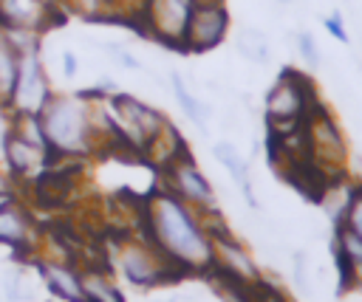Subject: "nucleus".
I'll return each instance as SVG.
<instances>
[{"label":"nucleus","instance_id":"obj_1","mask_svg":"<svg viewBox=\"0 0 362 302\" xmlns=\"http://www.w3.org/2000/svg\"><path fill=\"white\" fill-rule=\"evenodd\" d=\"M147 240L181 271L209 274L215 268V243L201 212L158 183L144 200Z\"/></svg>","mask_w":362,"mask_h":302},{"label":"nucleus","instance_id":"obj_2","mask_svg":"<svg viewBox=\"0 0 362 302\" xmlns=\"http://www.w3.org/2000/svg\"><path fill=\"white\" fill-rule=\"evenodd\" d=\"M42 133L54 161L88 158L99 150L96 127H93V102L76 93H54L51 102L40 113Z\"/></svg>","mask_w":362,"mask_h":302},{"label":"nucleus","instance_id":"obj_3","mask_svg":"<svg viewBox=\"0 0 362 302\" xmlns=\"http://www.w3.org/2000/svg\"><path fill=\"white\" fill-rule=\"evenodd\" d=\"M320 93L311 82V76H305L303 71L286 68L274 85L266 90L263 96V116H266V127L269 130H288L297 127L308 119V113L320 104Z\"/></svg>","mask_w":362,"mask_h":302},{"label":"nucleus","instance_id":"obj_4","mask_svg":"<svg viewBox=\"0 0 362 302\" xmlns=\"http://www.w3.org/2000/svg\"><path fill=\"white\" fill-rule=\"evenodd\" d=\"M305 141H308V155H311V167L317 175H322L325 183L342 181L348 178V138L339 127V121L334 119V113L320 102L308 119H305Z\"/></svg>","mask_w":362,"mask_h":302},{"label":"nucleus","instance_id":"obj_5","mask_svg":"<svg viewBox=\"0 0 362 302\" xmlns=\"http://www.w3.org/2000/svg\"><path fill=\"white\" fill-rule=\"evenodd\" d=\"M105 104L110 110V119H113V124H116L124 147H130L136 152H147L153 147V141L170 124V119L158 107L136 99L133 93L116 90L113 96L105 99Z\"/></svg>","mask_w":362,"mask_h":302},{"label":"nucleus","instance_id":"obj_6","mask_svg":"<svg viewBox=\"0 0 362 302\" xmlns=\"http://www.w3.org/2000/svg\"><path fill=\"white\" fill-rule=\"evenodd\" d=\"M116 268L133 288H141V291H150V288H158V285H167L184 277L147 237L124 240L116 248Z\"/></svg>","mask_w":362,"mask_h":302},{"label":"nucleus","instance_id":"obj_7","mask_svg":"<svg viewBox=\"0 0 362 302\" xmlns=\"http://www.w3.org/2000/svg\"><path fill=\"white\" fill-rule=\"evenodd\" d=\"M161 186L170 189L184 203H189L201 215H218L221 212L218 209V198H215V186L204 175V169L198 167V161H195V155L189 150L178 152L175 158H170L161 167Z\"/></svg>","mask_w":362,"mask_h":302},{"label":"nucleus","instance_id":"obj_8","mask_svg":"<svg viewBox=\"0 0 362 302\" xmlns=\"http://www.w3.org/2000/svg\"><path fill=\"white\" fill-rule=\"evenodd\" d=\"M192 11H195V0H141L133 14L139 28L150 40L161 42L164 48L181 51Z\"/></svg>","mask_w":362,"mask_h":302},{"label":"nucleus","instance_id":"obj_9","mask_svg":"<svg viewBox=\"0 0 362 302\" xmlns=\"http://www.w3.org/2000/svg\"><path fill=\"white\" fill-rule=\"evenodd\" d=\"M54 93L57 90L51 87L48 68H45V59H42V48L20 54V71H17V82H14V90H11L6 113H11V116L37 113L40 116Z\"/></svg>","mask_w":362,"mask_h":302},{"label":"nucleus","instance_id":"obj_10","mask_svg":"<svg viewBox=\"0 0 362 302\" xmlns=\"http://www.w3.org/2000/svg\"><path fill=\"white\" fill-rule=\"evenodd\" d=\"M229 25H232V17H229L226 3L195 6L189 25H187V34H184V42H181V51L184 54H206V51L218 48L226 40Z\"/></svg>","mask_w":362,"mask_h":302},{"label":"nucleus","instance_id":"obj_11","mask_svg":"<svg viewBox=\"0 0 362 302\" xmlns=\"http://www.w3.org/2000/svg\"><path fill=\"white\" fill-rule=\"evenodd\" d=\"M212 243H215V268L212 271H221V274H226L238 282H246V285H257L263 279V271L255 262L252 251L229 229L212 234Z\"/></svg>","mask_w":362,"mask_h":302},{"label":"nucleus","instance_id":"obj_12","mask_svg":"<svg viewBox=\"0 0 362 302\" xmlns=\"http://www.w3.org/2000/svg\"><path fill=\"white\" fill-rule=\"evenodd\" d=\"M0 152H3V164L8 169V175L14 181H23V178H31L37 172H45L48 164H54V155L37 144H31L28 138H23L20 133H14L6 121V135H3V144H0Z\"/></svg>","mask_w":362,"mask_h":302},{"label":"nucleus","instance_id":"obj_13","mask_svg":"<svg viewBox=\"0 0 362 302\" xmlns=\"http://www.w3.org/2000/svg\"><path fill=\"white\" fill-rule=\"evenodd\" d=\"M59 11L45 0H0V28L45 34L59 23Z\"/></svg>","mask_w":362,"mask_h":302},{"label":"nucleus","instance_id":"obj_14","mask_svg":"<svg viewBox=\"0 0 362 302\" xmlns=\"http://www.w3.org/2000/svg\"><path fill=\"white\" fill-rule=\"evenodd\" d=\"M37 271L48 288V294L59 302H85V288H82V268H76L68 260L57 257H42L37 260Z\"/></svg>","mask_w":362,"mask_h":302},{"label":"nucleus","instance_id":"obj_15","mask_svg":"<svg viewBox=\"0 0 362 302\" xmlns=\"http://www.w3.org/2000/svg\"><path fill=\"white\" fill-rule=\"evenodd\" d=\"M331 248H334V260H337L342 285L362 291V240L354 231H348L345 226L337 223Z\"/></svg>","mask_w":362,"mask_h":302},{"label":"nucleus","instance_id":"obj_16","mask_svg":"<svg viewBox=\"0 0 362 302\" xmlns=\"http://www.w3.org/2000/svg\"><path fill=\"white\" fill-rule=\"evenodd\" d=\"M34 237V217L17 198L0 200V246L6 248H25Z\"/></svg>","mask_w":362,"mask_h":302},{"label":"nucleus","instance_id":"obj_17","mask_svg":"<svg viewBox=\"0 0 362 302\" xmlns=\"http://www.w3.org/2000/svg\"><path fill=\"white\" fill-rule=\"evenodd\" d=\"M212 158L229 172V178L238 183L243 200L252 206V209H260V200L255 198V186H252V169H249V161L243 158V152L232 144V141H218L212 147Z\"/></svg>","mask_w":362,"mask_h":302},{"label":"nucleus","instance_id":"obj_18","mask_svg":"<svg viewBox=\"0 0 362 302\" xmlns=\"http://www.w3.org/2000/svg\"><path fill=\"white\" fill-rule=\"evenodd\" d=\"M82 288H85V302H124L122 288L105 268H82Z\"/></svg>","mask_w":362,"mask_h":302},{"label":"nucleus","instance_id":"obj_19","mask_svg":"<svg viewBox=\"0 0 362 302\" xmlns=\"http://www.w3.org/2000/svg\"><path fill=\"white\" fill-rule=\"evenodd\" d=\"M170 90H173V96H175V102H178V110L192 121V124H198V127H204L206 121H209V104H204L189 87H187V82H184V76L178 73V71H170Z\"/></svg>","mask_w":362,"mask_h":302},{"label":"nucleus","instance_id":"obj_20","mask_svg":"<svg viewBox=\"0 0 362 302\" xmlns=\"http://www.w3.org/2000/svg\"><path fill=\"white\" fill-rule=\"evenodd\" d=\"M17 71H20V51L0 31V113H6V107H8L14 82H17Z\"/></svg>","mask_w":362,"mask_h":302},{"label":"nucleus","instance_id":"obj_21","mask_svg":"<svg viewBox=\"0 0 362 302\" xmlns=\"http://www.w3.org/2000/svg\"><path fill=\"white\" fill-rule=\"evenodd\" d=\"M235 48L243 59L249 62H257V65H266L269 56H272V48H269V40L260 28H249L243 25L238 34H235Z\"/></svg>","mask_w":362,"mask_h":302},{"label":"nucleus","instance_id":"obj_22","mask_svg":"<svg viewBox=\"0 0 362 302\" xmlns=\"http://www.w3.org/2000/svg\"><path fill=\"white\" fill-rule=\"evenodd\" d=\"M339 226H345L348 231H354L362 240V181H351V192H348V203L342 209Z\"/></svg>","mask_w":362,"mask_h":302},{"label":"nucleus","instance_id":"obj_23","mask_svg":"<svg viewBox=\"0 0 362 302\" xmlns=\"http://www.w3.org/2000/svg\"><path fill=\"white\" fill-rule=\"evenodd\" d=\"M294 42H297V54H300V59H303L311 71H317L320 62H322V54H320V45H317L314 34H311V31H300Z\"/></svg>","mask_w":362,"mask_h":302},{"label":"nucleus","instance_id":"obj_24","mask_svg":"<svg viewBox=\"0 0 362 302\" xmlns=\"http://www.w3.org/2000/svg\"><path fill=\"white\" fill-rule=\"evenodd\" d=\"M102 48L110 54V59H113L119 68H127V71H139V68H141V62H139L124 45H119V42H105Z\"/></svg>","mask_w":362,"mask_h":302},{"label":"nucleus","instance_id":"obj_25","mask_svg":"<svg viewBox=\"0 0 362 302\" xmlns=\"http://www.w3.org/2000/svg\"><path fill=\"white\" fill-rule=\"evenodd\" d=\"M322 25H325V31H328L337 42H342V45H348V42H351L348 28H345V20H342V14H339V11H331V14L322 20Z\"/></svg>","mask_w":362,"mask_h":302},{"label":"nucleus","instance_id":"obj_26","mask_svg":"<svg viewBox=\"0 0 362 302\" xmlns=\"http://www.w3.org/2000/svg\"><path fill=\"white\" fill-rule=\"evenodd\" d=\"M6 294H8V299H11V302H17V299H23V296H25V288H23V271H14V274L8 277Z\"/></svg>","mask_w":362,"mask_h":302},{"label":"nucleus","instance_id":"obj_27","mask_svg":"<svg viewBox=\"0 0 362 302\" xmlns=\"http://www.w3.org/2000/svg\"><path fill=\"white\" fill-rule=\"evenodd\" d=\"M62 76L65 79H74L76 73H79V59H76V54L74 51H62Z\"/></svg>","mask_w":362,"mask_h":302},{"label":"nucleus","instance_id":"obj_28","mask_svg":"<svg viewBox=\"0 0 362 302\" xmlns=\"http://www.w3.org/2000/svg\"><path fill=\"white\" fill-rule=\"evenodd\" d=\"M14 186H17V181L8 175V169H0V200L14 198Z\"/></svg>","mask_w":362,"mask_h":302},{"label":"nucleus","instance_id":"obj_29","mask_svg":"<svg viewBox=\"0 0 362 302\" xmlns=\"http://www.w3.org/2000/svg\"><path fill=\"white\" fill-rule=\"evenodd\" d=\"M116 3H119V8H122L124 14H133V11L139 8V3H141V0H116Z\"/></svg>","mask_w":362,"mask_h":302},{"label":"nucleus","instance_id":"obj_30","mask_svg":"<svg viewBox=\"0 0 362 302\" xmlns=\"http://www.w3.org/2000/svg\"><path fill=\"white\" fill-rule=\"evenodd\" d=\"M226 0H195V6H221Z\"/></svg>","mask_w":362,"mask_h":302},{"label":"nucleus","instance_id":"obj_31","mask_svg":"<svg viewBox=\"0 0 362 302\" xmlns=\"http://www.w3.org/2000/svg\"><path fill=\"white\" fill-rule=\"evenodd\" d=\"M3 135H6V113H3V119H0V144H3Z\"/></svg>","mask_w":362,"mask_h":302},{"label":"nucleus","instance_id":"obj_32","mask_svg":"<svg viewBox=\"0 0 362 302\" xmlns=\"http://www.w3.org/2000/svg\"><path fill=\"white\" fill-rule=\"evenodd\" d=\"M45 3H51V6H57V8H62V3H65V0H45Z\"/></svg>","mask_w":362,"mask_h":302},{"label":"nucleus","instance_id":"obj_33","mask_svg":"<svg viewBox=\"0 0 362 302\" xmlns=\"http://www.w3.org/2000/svg\"><path fill=\"white\" fill-rule=\"evenodd\" d=\"M277 3H291V0H277Z\"/></svg>","mask_w":362,"mask_h":302}]
</instances>
